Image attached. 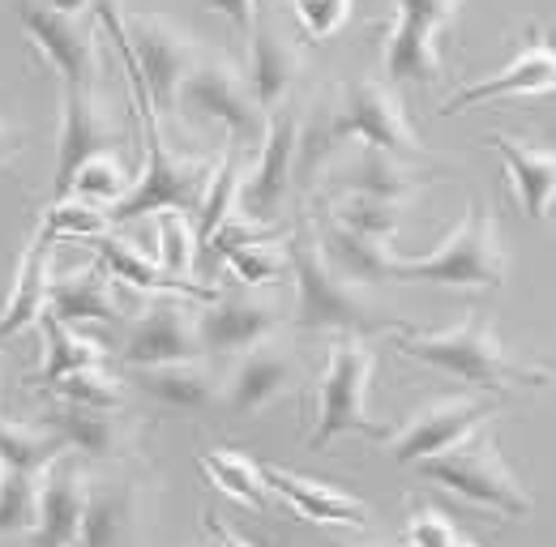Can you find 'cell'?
<instances>
[{"label":"cell","instance_id":"bcb514c9","mask_svg":"<svg viewBox=\"0 0 556 547\" xmlns=\"http://www.w3.org/2000/svg\"><path fill=\"white\" fill-rule=\"evenodd\" d=\"M17 150H22V133H17L13 125H4V120H0V167H4Z\"/></svg>","mask_w":556,"mask_h":547},{"label":"cell","instance_id":"4fadbf2b","mask_svg":"<svg viewBox=\"0 0 556 547\" xmlns=\"http://www.w3.org/2000/svg\"><path fill=\"white\" fill-rule=\"evenodd\" d=\"M17 22L26 39L48 56L65 86L94 90L99 81V26L90 17H65L43 9L39 0H17Z\"/></svg>","mask_w":556,"mask_h":547},{"label":"cell","instance_id":"30bf717a","mask_svg":"<svg viewBox=\"0 0 556 547\" xmlns=\"http://www.w3.org/2000/svg\"><path fill=\"white\" fill-rule=\"evenodd\" d=\"M463 0H394V22L386 26L381 73L386 81H441V35L458 22Z\"/></svg>","mask_w":556,"mask_h":547},{"label":"cell","instance_id":"ffe728a7","mask_svg":"<svg viewBox=\"0 0 556 547\" xmlns=\"http://www.w3.org/2000/svg\"><path fill=\"white\" fill-rule=\"evenodd\" d=\"M424 185H428V171L412 167L403 154H390L377 145H359L339 167H330V180H326L330 193H368L386 202H412Z\"/></svg>","mask_w":556,"mask_h":547},{"label":"cell","instance_id":"f546056e","mask_svg":"<svg viewBox=\"0 0 556 547\" xmlns=\"http://www.w3.org/2000/svg\"><path fill=\"white\" fill-rule=\"evenodd\" d=\"M52 428L70 449H81L86 458H99V462L121 458L129 449V423L108 407L65 403V407L52 410Z\"/></svg>","mask_w":556,"mask_h":547},{"label":"cell","instance_id":"ac0fdd59","mask_svg":"<svg viewBox=\"0 0 556 547\" xmlns=\"http://www.w3.org/2000/svg\"><path fill=\"white\" fill-rule=\"evenodd\" d=\"M121 145V129L116 120L103 112L94 90L81 86H65V107H61V133H56V185L52 198L70 193L73 171L81 167V158L99 154V150H116Z\"/></svg>","mask_w":556,"mask_h":547},{"label":"cell","instance_id":"d4e9b609","mask_svg":"<svg viewBox=\"0 0 556 547\" xmlns=\"http://www.w3.org/2000/svg\"><path fill=\"white\" fill-rule=\"evenodd\" d=\"M317 240L330 257V266L339 274H348L351 282L359 287H372V282H399V253L390 249V240H377V236H364L348 222L321 214L317 218Z\"/></svg>","mask_w":556,"mask_h":547},{"label":"cell","instance_id":"6da1fadb","mask_svg":"<svg viewBox=\"0 0 556 547\" xmlns=\"http://www.w3.org/2000/svg\"><path fill=\"white\" fill-rule=\"evenodd\" d=\"M343 141H359V145H377L403 158H424V141L407 120L403 99L394 94V81L381 77H348L339 81L330 107L321 112V125L300 129V167L295 176L317 171V163H326L330 150H339Z\"/></svg>","mask_w":556,"mask_h":547},{"label":"cell","instance_id":"60d3db41","mask_svg":"<svg viewBox=\"0 0 556 547\" xmlns=\"http://www.w3.org/2000/svg\"><path fill=\"white\" fill-rule=\"evenodd\" d=\"M39 475L43 471H9L0 479V535L35 531V522H39Z\"/></svg>","mask_w":556,"mask_h":547},{"label":"cell","instance_id":"e575fe53","mask_svg":"<svg viewBox=\"0 0 556 547\" xmlns=\"http://www.w3.org/2000/svg\"><path fill=\"white\" fill-rule=\"evenodd\" d=\"M403 209H407V202H386V198H368V193H330V202H326L330 218L348 222L364 236L390 240V244L403 227Z\"/></svg>","mask_w":556,"mask_h":547},{"label":"cell","instance_id":"e0dca14e","mask_svg":"<svg viewBox=\"0 0 556 547\" xmlns=\"http://www.w3.org/2000/svg\"><path fill=\"white\" fill-rule=\"evenodd\" d=\"M514 94H556V43L548 30H531L527 35V48L509 61L505 68L488 73L480 81H467L463 90H454L445 103H441V116H458L467 107H480L492 99H514Z\"/></svg>","mask_w":556,"mask_h":547},{"label":"cell","instance_id":"cb8c5ba5","mask_svg":"<svg viewBox=\"0 0 556 547\" xmlns=\"http://www.w3.org/2000/svg\"><path fill=\"white\" fill-rule=\"evenodd\" d=\"M266 471V483L270 492L282 496L304 522H317V526H348V531H368L372 522V509L364 500L348 496L343 487H330L321 479L295 475L287 467H262Z\"/></svg>","mask_w":556,"mask_h":547},{"label":"cell","instance_id":"7dc6e473","mask_svg":"<svg viewBox=\"0 0 556 547\" xmlns=\"http://www.w3.org/2000/svg\"><path fill=\"white\" fill-rule=\"evenodd\" d=\"M4 475H9V467H4V458H0V479H4Z\"/></svg>","mask_w":556,"mask_h":547},{"label":"cell","instance_id":"1f68e13d","mask_svg":"<svg viewBox=\"0 0 556 547\" xmlns=\"http://www.w3.org/2000/svg\"><path fill=\"white\" fill-rule=\"evenodd\" d=\"M198 462H202L206 479L223 496H231V500H240V505H249V509H257V513L266 509L270 483H266L262 462H253V458H244V454H236V449H206Z\"/></svg>","mask_w":556,"mask_h":547},{"label":"cell","instance_id":"277c9868","mask_svg":"<svg viewBox=\"0 0 556 547\" xmlns=\"http://www.w3.org/2000/svg\"><path fill=\"white\" fill-rule=\"evenodd\" d=\"M94 13H99V26L112 30L121 52L138 65L150 107L154 112H180V86L193 73V65L202 61V43L163 13H129L125 17L116 9V0H99Z\"/></svg>","mask_w":556,"mask_h":547},{"label":"cell","instance_id":"7402d4cb","mask_svg":"<svg viewBox=\"0 0 556 547\" xmlns=\"http://www.w3.org/2000/svg\"><path fill=\"white\" fill-rule=\"evenodd\" d=\"M86 500H90V475L81 467L65 462V458H56L39 475V522H35L30 535L39 544H56V547L81 544Z\"/></svg>","mask_w":556,"mask_h":547},{"label":"cell","instance_id":"74e56055","mask_svg":"<svg viewBox=\"0 0 556 547\" xmlns=\"http://www.w3.org/2000/svg\"><path fill=\"white\" fill-rule=\"evenodd\" d=\"M218 257L231 266V274H236L244 287H270V282L291 274V262H287V253H278L275 240L227 244V249H218Z\"/></svg>","mask_w":556,"mask_h":547},{"label":"cell","instance_id":"f1b7e54d","mask_svg":"<svg viewBox=\"0 0 556 547\" xmlns=\"http://www.w3.org/2000/svg\"><path fill=\"white\" fill-rule=\"evenodd\" d=\"M112 274L103 266H90V270H73L52 278V317L70 321V326H86V321H99V326H121L125 313L112 295Z\"/></svg>","mask_w":556,"mask_h":547},{"label":"cell","instance_id":"8fae6325","mask_svg":"<svg viewBox=\"0 0 556 547\" xmlns=\"http://www.w3.org/2000/svg\"><path fill=\"white\" fill-rule=\"evenodd\" d=\"M501 403L496 398H467V394H454V398H437L428 407H419L403 428H394L386 436V449L394 462L403 467H419L454 445H463L467 436H476L484 423L496 419Z\"/></svg>","mask_w":556,"mask_h":547},{"label":"cell","instance_id":"7bdbcfd3","mask_svg":"<svg viewBox=\"0 0 556 547\" xmlns=\"http://www.w3.org/2000/svg\"><path fill=\"white\" fill-rule=\"evenodd\" d=\"M351 4L355 0H295L291 13H295V26L304 30V39L326 43V39H334L348 26Z\"/></svg>","mask_w":556,"mask_h":547},{"label":"cell","instance_id":"4316f807","mask_svg":"<svg viewBox=\"0 0 556 547\" xmlns=\"http://www.w3.org/2000/svg\"><path fill=\"white\" fill-rule=\"evenodd\" d=\"M94 249H99V266L112 274V278H121V282H129L134 291H146V295H189V300H210L214 291L202 287V282H193V278H176V274H167L159 266V257H146L134 240H125V236H94Z\"/></svg>","mask_w":556,"mask_h":547},{"label":"cell","instance_id":"d6986e66","mask_svg":"<svg viewBox=\"0 0 556 547\" xmlns=\"http://www.w3.org/2000/svg\"><path fill=\"white\" fill-rule=\"evenodd\" d=\"M129 381L138 385L150 403L180 415H206L223 398V377L210 368L202 355L193 359H172V364H146L129 368Z\"/></svg>","mask_w":556,"mask_h":547},{"label":"cell","instance_id":"3957f363","mask_svg":"<svg viewBox=\"0 0 556 547\" xmlns=\"http://www.w3.org/2000/svg\"><path fill=\"white\" fill-rule=\"evenodd\" d=\"M407 359H419L445 377H458L476 390H492V394H505L509 385H553L556 368H531V364H518L501 339L492 330V317L484 308H471L463 313L450 330H416V326H403L399 342H394Z\"/></svg>","mask_w":556,"mask_h":547},{"label":"cell","instance_id":"83f0119b","mask_svg":"<svg viewBox=\"0 0 556 547\" xmlns=\"http://www.w3.org/2000/svg\"><path fill=\"white\" fill-rule=\"evenodd\" d=\"M141 522V496L129 479H90V500L81 518V544H134Z\"/></svg>","mask_w":556,"mask_h":547},{"label":"cell","instance_id":"836d02e7","mask_svg":"<svg viewBox=\"0 0 556 547\" xmlns=\"http://www.w3.org/2000/svg\"><path fill=\"white\" fill-rule=\"evenodd\" d=\"M240 185H244V163H240V145H231L210 176V189L198 209V244H206L210 236L240 209Z\"/></svg>","mask_w":556,"mask_h":547},{"label":"cell","instance_id":"ba28073f","mask_svg":"<svg viewBox=\"0 0 556 547\" xmlns=\"http://www.w3.org/2000/svg\"><path fill=\"white\" fill-rule=\"evenodd\" d=\"M141 125H146V167H141L138 185L116 205H108V218L112 222H138V218L163 214V209L198 214L210 189V176H214V163L172 154L163 133H159L154 112H141Z\"/></svg>","mask_w":556,"mask_h":547},{"label":"cell","instance_id":"8992f818","mask_svg":"<svg viewBox=\"0 0 556 547\" xmlns=\"http://www.w3.org/2000/svg\"><path fill=\"white\" fill-rule=\"evenodd\" d=\"M509 274L505 240L496 214L484 202H471L463 222L419 257H399V282H441V287H476L496 291Z\"/></svg>","mask_w":556,"mask_h":547},{"label":"cell","instance_id":"7a4b0ae2","mask_svg":"<svg viewBox=\"0 0 556 547\" xmlns=\"http://www.w3.org/2000/svg\"><path fill=\"white\" fill-rule=\"evenodd\" d=\"M287 262H291V278H295V313H291V321L300 330L377 339V334H399L407 326V321L390 317L368 295V287L351 282L348 274H339L330 266L317 231L304 218L287 236Z\"/></svg>","mask_w":556,"mask_h":547},{"label":"cell","instance_id":"ee69618b","mask_svg":"<svg viewBox=\"0 0 556 547\" xmlns=\"http://www.w3.org/2000/svg\"><path fill=\"white\" fill-rule=\"evenodd\" d=\"M210 13H223L244 39L253 35V26H257V0H202Z\"/></svg>","mask_w":556,"mask_h":547},{"label":"cell","instance_id":"d6a6232c","mask_svg":"<svg viewBox=\"0 0 556 547\" xmlns=\"http://www.w3.org/2000/svg\"><path fill=\"white\" fill-rule=\"evenodd\" d=\"M70 445L56 436V428H39V423H13L0 419V458L9 471H48Z\"/></svg>","mask_w":556,"mask_h":547},{"label":"cell","instance_id":"44dd1931","mask_svg":"<svg viewBox=\"0 0 556 547\" xmlns=\"http://www.w3.org/2000/svg\"><path fill=\"white\" fill-rule=\"evenodd\" d=\"M488 145L505 158L509 171V189L518 198V209L531 222H553L556 214V150L553 145H535L514 133H492Z\"/></svg>","mask_w":556,"mask_h":547},{"label":"cell","instance_id":"7c38bea8","mask_svg":"<svg viewBox=\"0 0 556 547\" xmlns=\"http://www.w3.org/2000/svg\"><path fill=\"white\" fill-rule=\"evenodd\" d=\"M300 129H304V112L295 103H282L270 112L266 137L257 145V163L244 167V185H240V214H249L253 222L278 218L287 202L300 167Z\"/></svg>","mask_w":556,"mask_h":547},{"label":"cell","instance_id":"f6af8a7d","mask_svg":"<svg viewBox=\"0 0 556 547\" xmlns=\"http://www.w3.org/2000/svg\"><path fill=\"white\" fill-rule=\"evenodd\" d=\"M43 9H52V13H65V17H86L99 0H39Z\"/></svg>","mask_w":556,"mask_h":547},{"label":"cell","instance_id":"9c48e42d","mask_svg":"<svg viewBox=\"0 0 556 547\" xmlns=\"http://www.w3.org/2000/svg\"><path fill=\"white\" fill-rule=\"evenodd\" d=\"M180 107L193 112V116L218 120L231 133V145H240V150L262 145L266 125H270V112L257 103V94L249 86V73L227 56H214V52H202V61L185 77Z\"/></svg>","mask_w":556,"mask_h":547},{"label":"cell","instance_id":"5bb4252c","mask_svg":"<svg viewBox=\"0 0 556 547\" xmlns=\"http://www.w3.org/2000/svg\"><path fill=\"white\" fill-rule=\"evenodd\" d=\"M300 355L291 346H282L278 339H266L249 351L236 355L231 372L223 377V398L218 407L227 410L231 419H249L257 410H266L278 403L282 394H291L300 385Z\"/></svg>","mask_w":556,"mask_h":547},{"label":"cell","instance_id":"d590c367","mask_svg":"<svg viewBox=\"0 0 556 547\" xmlns=\"http://www.w3.org/2000/svg\"><path fill=\"white\" fill-rule=\"evenodd\" d=\"M129 189L134 185H129V167H125L121 150H99V154L81 158V167L73 171L65 198H81V202H94V205H116Z\"/></svg>","mask_w":556,"mask_h":547},{"label":"cell","instance_id":"f35d334b","mask_svg":"<svg viewBox=\"0 0 556 547\" xmlns=\"http://www.w3.org/2000/svg\"><path fill=\"white\" fill-rule=\"evenodd\" d=\"M159 266L176 278H193L198 262V227L189 222L185 209H163L159 214V249H154Z\"/></svg>","mask_w":556,"mask_h":547},{"label":"cell","instance_id":"2e32d148","mask_svg":"<svg viewBox=\"0 0 556 547\" xmlns=\"http://www.w3.org/2000/svg\"><path fill=\"white\" fill-rule=\"evenodd\" d=\"M202 355L198 334V308L189 295H154L150 308L129 326L121 364L146 368V364H172V359H193Z\"/></svg>","mask_w":556,"mask_h":547},{"label":"cell","instance_id":"603a6c76","mask_svg":"<svg viewBox=\"0 0 556 547\" xmlns=\"http://www.w3.org/2000/svg\"><path fill=\"white\" fill-rule=\"evenodd\" d=\"M52 236L39 227L30 236V244L22 249L17 257V270H13V291L0 308V342L13 339V334H26L30 326L43 321V313L52 308Z\"/></svg>","mask_w":556,"mask_h":547},{"label":"cell","instance_id":"b9f144b4","mask_svg":"<svg viewBox=\"0 0 556 547\" xmlns=\"http://www.w3.org/2000/svg\"><path fill=\"white\" fill-rule=\"evenodd\" d=\"M403 544H416V547H467L471 535L454 526V518L437 505H416L407 526H403Z\"/></svg>","mask_w":556,"mask_h":547},{"label":"cell","instance_id":"9a60e30c","mask_svg":"<svg viewBox=\"0 0 556 547\" xmlns=\"http://www.w3.org/2000/svg\"><path fill=\"white\" fill-rule=\"evenodd\" d=\"M287 313L278 300L253 295V291H214L198 308V334H202V351L210 355H240L257 342L275 339L282 330Z\"/></svg>","mask_w":556,"mask_h":547},{"label":"cell","instance_id":"ab89813d","mask_svg":"<svg viewBox=\"0 0 556 547\" xmlns=\"http://www.w3.org/2000/svg\"><path fill=\"white\" fill-rule=\"evenodd\" d=\"M112 227L108 205L81 202V198H56L52 209L43 214V231L52 240H94Z\"/></svg>","mask_w":556,"mask_h":547},{"label":"cell","instance_id":"52a82bcc","mask_svg":"<svg viewBox=\"0 0 556 547\" xmlns=\"http://www.w3.org/2000/svg\"><path fill=\"white\" fill-rule=\"evenodd\" d=\"M419 475L454 496H463L467 505H480L496 518H527L535 509V496L518 483V475L509 471V462L496 449L492 428H480L476 436H467L463 445L419 462Z\"/></svg>","mask_w":556,"mask_h":547},{"label":"cell","instance_id":"5b68a950","mask_svg":"<svg viewBox=\"0 0 556 547\" xmlns=\"http://www.w3.org/2000/svg\"><path fill=\"white\" fill-rule=\"evenodd\" d=\"M372 372H377L372 339L339 334V339L326 346V368L317 377V423L308 432V449L313 454L330 449L348 432L372 436V441H386L390 436V428L368 407Z\"/></svg>","mask_w":556,"mask_h":547},{"label":"cell","instance_id":"484cf974","mask_svg":"<svg viewBox=\"0 0 556 547\" xmlns=\"http://www.w3.org/2000/svg\"><path fill=\"white\" fill-rule=\"evenodd\" d=\"M300 68H304L300 48L278 26L257 17V26L249 35V68L244 73H249V86H253V94H257V103L266 112L291 103V90L300 81Z\"/></svg>","mask_w":556,"mask_h":547},{"label":"cell","instance_id":"4dcf8cb0","mask_svg":"<svg viewBox=\"0 0 556 547\" xmlns=\"http://www.w3.org/2000/svg\"><path fill=\"white\" fill-rule=\"evenodd\" d=\"M39 330L48 334V359H43V368H39L30 381H35V385H43V390H48L52 381H61L65 372L90 368V364H108L103 342L86 339L81 330H73L70 321H61V317H52V313H43Z\"/></svg>","mask_w":556,"mask_h":547},{"label":"cell","instance_id":"8d00e7d4","mask_svg":"<svg viewBox=\"0 0 556 547\" xmlns=\"http://www.w3.org/2000/svg\"><path fill=\"white\" fill-rule=\"evenodd\" d=\"M48 390L61 394L65 403H81V407H108V410L125 407V381H121L116 372H108L103 364H90V368L65 372V377L52 381Z\"/></svg>","mask_w":556,"mask_h":547}]
</instances>
